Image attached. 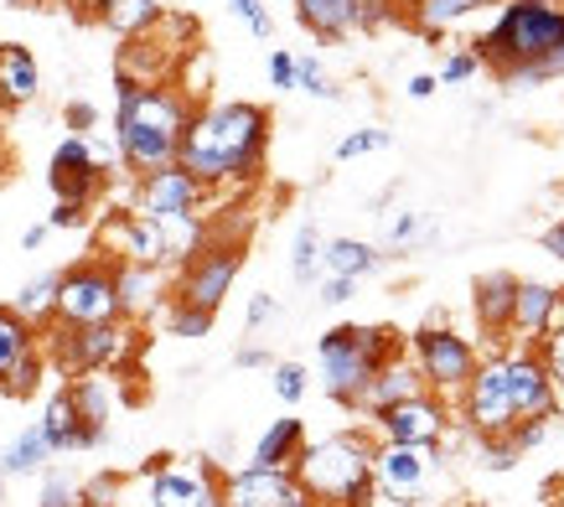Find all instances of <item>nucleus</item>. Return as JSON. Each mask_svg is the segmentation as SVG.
I'll return each mask as SVG.
<instances>
[{"label":"nucleus","mask_w":564,"mask_h":507,"mask_svg":"<svg viewBox=\"0 0 564 507\" xmlns=\"http://www.w3.org/2000/svg\"><path fill=\"white\" fill-rule=\"evenodd\" d=\"M373 420V440H393V445H441L451 435V404L441 393H414L399 404L368 414Z\"/></svg>","instance_id":"12"},{"label":"nucleus","mask_w":564,"mask_h":507,"mask_svg":"<svg viewBox=\"0 0 564 507\" xmlns=\"http://www.w3.org/2000/svg\"><path fill=\"white\" fill-rule=\"evenodd\" d=\"M280 316V301H274L270 290H259V295H249V305H243V326L249 332H259L264 322H274Z\"/></svg>","instance_id":"50"},{"label":"nucleus","mask_w":564,"mask_h":507,"mask_svg":"<svg viewBox=\"0 0 564 507\" xmlns=\"http://www.w3.org/2000/svg\"><path fill=\"white\" fill-rule=\"evenodd\" d=\"M6 6H17V11H36V6H47V0H6Z\"/></svg>","instance_id":"60"},{"label":"nucleus","mask_w":564,"mask_h":507,"mask_svg":"<svg viewBox=\"0 0 564 507\" xmlns=\"http://www.w3.org/2000/svg\"><path fill=\"white\" fill-rule=\"evenodd\" d=\"M322 270L326 274H347V280H368V274L383 270V249L368 244V238H352V234H337L322 244Z\"/></svg>","instance_id":"25"},{"label":"nucleus","mask_w":564,"mask_h":507,"mask_svg":"<svg viewBox=\"0 0 564 507\" xmlns=\"http://www.w3.org/2000/svg\"><path fill=\"white\" fill-rule=\"evenodd\" d=\"M322 228H316V223H301V228H295V238H291V280L295 285H316V280H322Z\"/></svg>","instance_id":"34"},{"label":"nucleus","mask_w":564,"mask_h":507,"mask_svg":"<svg viewBox=\"0 0 564 507\" xmlns=\"http://www.w3.org/2000/svg\"><path fill=\"white\" fill-rule=\"evenodd\" d=\"M414 393H430V389H425V378H420V368L410 363V353H399L373 373V384H368V393H362L358 409L362 414H378V409L399 404V399H414Z\"/></svg>","instance_id":"22"},{"label":"nucleus","mask_w":564,"mask_h":507,"mask_svg":"<svg viewBox=\"0 0 564 507\" xmlns=\"http://www.w3.org/2000/svg\"><path fill=\"white\" fill-rule=\"evenodd\" d=\"M399 6H404V11H410V6H414V0H399Z\"/></svg>","instance_id":"63"},{"label":"nucleus","mask_w":564,"mask_h":507,"mask_svg":"<svg viewBox=\"0 0 564 507\" xmlns=\"http://www.w3.org/2000/svg\"><path fill=\"white\" fill-rule=\"evenodd\" d=\"M301 445H306V424L285 414V420H270L264 424V435L254 440V451H249V466H270V472H291L295 456H301Z\"/></svg>","instance_id":"26"},{"label":"nucleus","mask_w":564,"mask_h":507,"mask_svg":"<svg viewBox=\"0 0 564 507\" xmlns=\"http://www.w3.org/2000/svg\"><path fill=\"white\" fill-rule=\"evenodd\" d=\"M42 378H47V353L36 347L32 357H21L17 368L0 378V393H6V399H32V393L42 389Z\"/></svg>","instance_id":"37"},{"label":"nucleus","mask_w":564,"mask_h":507,"mask_svg":"<svg viewBox=\"0 0 564 507\" xmlns=\"http://www.w3.org/2000/svg\"><path fill=\"white\" fill-rule=\"evenodd\" d=\"M36 347H42V332L32 322H21L11 305H0V378L17 368L21 357H32Z\"/></svg>","instance_id":"32"},{"label":"nucleus","mask_w":564,"mask_h":507,"mask_svg":"<svg viewBox=\"0 0 564 507\" xmlns=\"http://www.w3.org/2000/svg\"><path fill=\"white\" fill-rule=\"evenodd\" d=\"M435 472H441V445H393V440L373 445V487L378 497H389L399 507L420 503Z\"/></svg>","instance_id":"11"},{"label":"nucleus","mask_w":564,"mask_h":507,"mask_svg":"<svg viewBox=\"0 0 564 507\" xmlns=\"http://www.w3.org/2000/svg\"><path fill=\"white\" fill-rule=\"evenodd\" d=\"M533 353H539V363H544L554 393L564 399V332H554V337H539V342H533Z\"/></svg>","instance_id":"45"},{"label":"nucleus","mask_w":564,"mask_h":507,"mask_svg":"<svg viewBox=\"0 0 564 507\" xmlns=\"http://www.w3.org/2000/svg\"><path fill=\"white\" fill-rule=\"evenodd\" d=\"M435 88H441V84H435V73H414L404 94H410V99H435Z\"/></svg>","instance_id":"56"},{"label":"nucleus","mask_w":564,"mask_h":507,"mask_svg":"<svg viewBox=\"0 0 564 507\" xmlns=\"http://www.w3.org/2000/svg\"><path fill=\"white\" fill-rule=\"evenodd\" d=\"M539 249H544L549 259H560V265H564V218H560V223H549L544 234H539Z\"/></svg>","instance_id":"54"},{"label":"nucleus","mask_w":564,"mask_h":507,"mask_svg":"<svg viewBox=\"0 0 564 507\" xmlns=\"http://www.w3.org/2000/svg\"><path fill=\"white\" fill-rule=\"evenodd\" d=\"M68 393L73 404H78V414H84L88 430H104L109 435V420H115V378L109 373H73L68 378Z\"/></svg>","instance_id":"28"},{"label":"nucleus","mask_w":564,"mask_h":507,"mask_svg":"<svg viewBox=\"0 0 564 507\" xmlns=\"http://www.w3.org/2000/svg\"><path fill=\"white\" fill-rule=\"evenodd\" d=\"M513 290H518V274L508 270H492V274H477L471 285V316L487 337H508V322H513Z\"/></svg>","instance_id":"21"},{"label":"nucleus","mask_w":564,"mask_h":507,"mask_svg":"<svg viewBox=\"0 0 564 507\" xmlns=\"http://www.w3.org/2000/svg\"><path fill=\"white\" fill-rule=\"evenodd\" d=\"M109 265H115V301H120L124 322H145V316L166 311V301H172L166 270H155V265H124V259H109Z\"/></svg>","instance_id":"17"},{"label":"nucleus","mask_w":564,"mask_h":507,"mask_svg":"<svg viewBox=\"0 0 564 507\" xmlns=\"http://www.w3.org/2000/svg\"><path fill=\"white\" fill-rule=\"evenodd\" d=\"M316 285H322V301L326 305H347L352 295H358V280H347V274H322Z\"/></svg>","instance_id":"53"},{"label":"nucleus","mask_w":564,"mask_h":507,"mask_svg":"<svg viewBox=\"0 0 564 507\" xmlns=\"http://www.w3.org/2000/svg\"><path fill=\"white\" fill-rule=\"evenodd\" d=\"M270 389H274V399L280 404H301L311 393V368L306 363H270Z\"/></svg>","instance_id":"40"},{"label":"nucleus","mask_w":564,"mask_h":507,"mask_svg":"<svg viewBox=\"0 0 564 507\" xmlns=\"http://www.w3.org/2000/svg\"><path fill=\"white\" fill-rule=\"evenodd\" d=\"M456 404H462V424L471 435H508L523 420H554L560 393L529 342H508L481 357Z\"/></svg>","instance_id":"2"},{"label":"nucleus","mask_w":564,"mask_h":507,"mask_svg":"<svg viewBox=\"0 0 564 507\" xmlns=\"http://www.w3.org/2000/svg\"><path fill=\"white\" fill-rule=\"evenodd\" d=\"M404 17H410L425 36H445V32H456V26H466V21L477 17V6H471V0H414Z\"/></svg>","instance_id":"30"},{"label":"nucleus","mask_w":564,"mask_h":507,"mask_svg":"<svg viewBox=\"0 0 564 507\" xmlns=\"http://www.w3.org/2000/svg\"><path fill=\"white\" fill-rule=\"evenodd\" d=\"M393 145V130H383V125H362V130H347L343 140H337V161H362V155H378V151H389Z\"/></svg>","instance_id":"38"},{"label":"nucleus","mask_w":564,"mask_h":507,"mask_svg":"<svg viewBox=\"0 0 564 507\" xmlns=\"http://www.w3.org/2000/svg\"><path fill=\"white\" fill-rule=\"evenodd\" d=\"M161 316H166V332H172V337H182V342L207 337V332H213V322H218L213 311H197V305H187V301H166V311H161Z\"/></svg>","instance_id":"39"},{"label":"nucleus","mask_w":564,"mask_h":507,"mask_svg":"<svg viewBox=\"0 0 564 507\" xmlns=\"http://www.w3.org/2000/svg\"><path fill=\"white\" fill-rule=\"evenodd\" d=\"M373 445L368 430H337V435L306 440L295 456V487L311 497V507H373Z\"/></svg>","instance_id":"5"},{"label":"nucleus","mask_w":564,"mask_h":507,"mask_svg":"<svg viewBox=\"0 0 564 507\" xmlns=\"http://www.w3.org/2000/svg\"><path fill=\"white\" fill-rule=\"evenodd\" d=\"M192 109H197V99L182 94L176 84L115 78V130L109 136H115V151H120V166L130 176L172 166L192 125Z\"/></svg>","instance_id":"4"},{"label":"nucleus","mask_w":564,"mask_h":507,"mask_svg":"<svg viewBox=\"0 0 564 507\" xmlns=\"http://www.w3.org/2000/svg\"><path fill=\"white\" fill-rule=\"evenodd\" d=\"M47 234H52L47 223H32V228L21 234V249H26V254H32V249H42V244H47Z\"/></svg>","instance_id":"58"},{"label":"nucleus","mask_w":564,"mask_h":507,"mask_svg":"<svg viewBox=\"0 0 564 507\" xmlns=\"http://www.w3.org/2000/svg\"><path fill=\"white\" fill-rule=\"evenodd\" d=\"M481 68H492L502 88L529 94L564 78V6L554 0H497V17L471 42Z\"/></svg>","instance_id":"3"},{"label":"nucleus","mask_w":564,"mask_h":507,"mask_svg":"<svg viewBox=\"0 0 564 507\" xmlns=\"http://www.w3.org/2000/svg\"><path fill=\"white\" fill-rule=\"evenodd\" d=\"M404 353H410V363L420 368L425 389L441 393L445 404H451V399H462V389L471 384V373H477V363H481L477 342L462 337L456 326H441V322L420 326V332L404 342Z\"/></svg>","instance_id":"8"},{"label":"nucleus","mask_w":564,"mask_h":507,"mask_svg":"<svg viewBox=\"0 0 564 507\" xmlns=\"http://www.w3.org/2000/svg\"><path fill=\"white\" fill-rule=\"evenodd\" d=\"M477 73H481V57L471 52V42H466V47H451V52L441 57V73H435V84H441V88H462V84H471Z\"/></svg>","instance_id":"41"},{"label":"nucleus","mask_w":564,"mask_h":507,"mask_svg":"<svg viewBox=\"0 0 564 507\" xmlns=\"http://www.w3.org/2000/svg\"><path fill=\"white\" fill-rule=\"evenodd\" d=\"M295 472H270V466H239L218 482V507H280L295 497Z\"/></svg>","instance_id":"18"},{"label":"nucleus","mask_w":564,"mask_h":507,"mask_svg":"<svg viewBox=\"0 0 564 507\" xmlns=\"http://www.w3.org/2000/svg\"><path fill=\"white\" fill-rule=\"evenodd\" d=\"M47 342L42 353L57 363L63 373H120L130 357L140 353V332L135 322H99V326H63L52 322L42 326Z\"/></svg>","instance_id":"7"},{"label":"nucleus","mask_w":564,"mask_h":507,"mask_svg":"<svg viewBox=\"0 0 564 507\" xmlns=\"http://www.w3.org/2000/svg\"><path fill=\"white\" fill-rule=\"evenodd\" d=\"M207 203V186L192 176L187 166H161V171H145L135 176V213L140 218H176V213H203Z\"/></svg>","instance_id":"14"},{"label":"nucleus","mask_w":564,"mask_h":507,"mask_svg":"<svg viewBox=\"0 0 564 507\" xmlns=\"http://www.w3.org/2000/svg\"><path fill=\"white\" fill-rule=\"evenodd\" d=\"M36 507H84L78 482H73L68 472H47L42 476V497H36Z\"/></svg>","instance_id":"43"},{"label":"nucleus","mask_w":564,"mask_h":507,"mask_svg":"<svg viewBox=\"0 0 564 507\" xmlns=\"http://www.w3.org/2000/svg\"><path fill=\"white\" fill-rule=\"evenodd\" d=\"M63 125H68V136H94V130H99V109L88 99H73L68 109H63Z\"/></svg>","instance_id":"49"},{"label":"nucleus","mask_w":564,"mask_h":507,"mask_svg":"<svg viewBox=\"0 0 564 507\" xmlns=\"http://www.w3.org/2000/svg\"><path fill=\"white\" fill-rule=\"evenodd\" d=\"M99 254L104 259H124V265H155L166 270V244L155 218H140L135 207H120L99 223Z\"/></svg>","instance_id":"15"},{"label":"nucleus","mask_w":564,"mask_h":507,"mask_svg":"<svg viewBox=\"0 0 564 507\" xmlns=\"http://www.w3.org/2000/svg\"><path fill=\"white\" fill-rule=\"evenodd\" d=\"M47 461H52L47 435H42L36 424H26V430H21V435L0 451V476H36Z\"/></svg>","instance_id":"31"},{"label":"nucleus","mask_w":564,"mask_h":507,"mask_svg":"<svg viewBox=\"0 0 564 507\" xmlns=\"http://www.w3.org/2000/svg\"><path fill=\"white\" fill-rule=\"evenodd\" d=\"M161 244H166V270L172 265H187L197 249H207V238H213V223L203 213H176V218H161Z\"/></svg>","instance_id":"29"},{"label":"nucleus","mask_w":564,"mask_h":507,"mask_svg":"<svg viewBox=\"0 0 564 507\" xmlns=\"http://www.w3.org/2000/svg\"><path fill=\"white\" fill-rule=\"evenodd\" d=\"M52 322L63 326H99L120 322V301H115V265L104 254H88L68 270H57V311Z\"/></svg>","instance_id":"10"},{"label":"nucleus","mask_w":564,"mask_h":507,"mask_svg":"<svg viewBox=\"0 0 564 507\" xmlns=\"http://www.w3.org/2000/svg\"><path fill=\"white\" fill-rule=\"evenodd\" d=\"M471 6H477V11H487V6H497V0H471Z\"/></svg>","instance_id":"61"},{"label":"nucleus","mask_w":564,"mask_h":507,"mask_svg":"<svg viewBox=\"0 0 564 507\" xmlns=\"http://www.w3.org/2000/svg\"><path fill=\"white\" fill-rule=\"evenodd\" d=\"M36 430L47 435L52 456H68V451H94V445H104V430H88V424H84V414H78V404H73L68 384H63L57 393H47V409H42Z\"/></svg>","instance_id":"19"},{"label":"nucleus","mask_w":564,"mask_h":507,"mask_svg":"<svg viewBox=\"0 0 564 507\" xmlns=\"http://www.w3.org/2000/svg\"><path fill=\"white\" fill-rule=\"evenodd\" d=\"M11 311H17L21 322H32L36 332H42V326H52V311H57V270H47V274H36V280H26V285L17 290Z\"/></svg>","instance_id":"33"},{"label":"nucleus","mask_w":564,"mask_h":507,"mask_svg":"<svg viewBox=\"0 0 564 507\" xmlns=\"http://www.w3.org/2000/svg\"><path fill=\"white\" fill-rule=\"evenodd\" d=\"M243 274V238H207V249H197L187 265H176L172 280V301H187L197 311H213L218 316L223 301L234 295Z\"/></svg>","instance_id":"9"},{"label":"nucleus","mask_w":564,"mask_h":507,"mask_svg":"<svg viewBox=\"0 0 564 507\" xmlns=\"http://www.w3.org/2000/svg\"><path fill=\"white\" fill-rule=\"evenodd\" d=\"M291 6H295V21L316 42H347L358 32V0H291Z\"/></svg>","instance_id":"24"},{"label":"nucleus","mask_w":564,"mask_h":507,"mask_svg":"<svg viewBox=\"0 0 564 507\" xmlns=\"http://www.w3.org/2000/svg\"><path fill=\"white\" fill-rule=\"evenodd\" d=\"M554 332H564V290L554 285V305H549L544 316V337H554Z\"/></svg>","instance_id":"55"},{"label":"nucleus","mask_w":564,"mask_h":507,"mask_svg":"<svg viewBox=\"0 0 564 507\" xmlns=\"http://www.w3.org/2000/svg\"><path fill=\"white\" fill-rule=\"evenodd\" d=\"M84 223H88V203H63V197H57V203H52V213H47L52 234H57V228H84Z\"/></svg>","instance_id":"51"},{"label":"nucleus","mask_w":564,"mask_h":507,"mask_svg":"<svg viewBox=\"0 0 564 507\" xmlns=\"http://www.w3.org/2000/svg\"><path fill=\"white\" fill-rule=\"evenodd\" d=\"M404 17V6L399 0H358V32H383V26H393V21Z\"/></svg>","instance_id":"44"},{"label":"nucleus","mask_w":564,"mask_h":507,"mask_svg":"<svg viewBox=\"0 0 564 507\" xmlns=\"http://www.w3.org/2000/svg\"><path fill=\"white\" fill-rule=\"evenodd\" d=\"M471 451L481 456L487 472H508V466H518V456H523L513 445V435H471Z\"/></svg>","instance_id":"42"},{"label":"nucleus","mask_w":564,"mask_h":507,"mask_svg":"<svg viewBox=\"0 0 564 507\" xmlns=\"http://www.w3.org/2000/svg\"><path fill=\"white\" fill-rule=\"evenodd\" d=\"M549 424H554V420H523V424H513L508 435H513L518 451H539V445L549 440Z\"/></svg>","instance_id":"52"},{"label":"nucleus","mask_w":564,"mask_h":507,"mask_svg":"<svg viewBox=\"0 0 564 507\" xmlns=\"http://www.w3.org/2000/svg\"><path fill=\"white\" fill-rule=\"evenodd\" d=\"M228 11H234V17H239L259 42H270L274 36V17H270V6H264V0H228Z\"/></svg>","instance_id":"46"},{"label":"nucleus","mask_w":564,"mask_h":507,"mask_svg":"<svg viewBox=\"0 0 564 507\" xmlns=\"http://www.w3.org/2000/svg\"><path fill=\"white\" fill-rule=\"evenodd\" d=\"M554 305V285L549 280H518L513 290V322H508V342H539L544 337V316Z\"/></svg>","instance_id":"27"},{"label":"nucleus","mask_w":564,"mask_h":507,"mask_svg":"<svg viewBox=\"0 0 564 507\" xmlns=\"http://www.w3.org/2000/svg\"><path fill=\"white\" fill-rule=\"evenodd\" d=\"M42 94V63L32 47L21 42H0V115L6 109H26Z\"/></svg>","instance_id":"20"},{"label":"nucleus","mask_w":564,"mask_h":507,"mask_svg":"<svg viewBox=\"0 0 564 507\" xmlns=\"http://www.w3.org/2000/svg\"><path fill=\"white\" fill-rule=\"evenodd\" d=\"M274 119L254 99H213L192 109V125L182 136L176 166H187L207 192L218 186H249L264 171Z\"/></svg>","instance_id":"1"},{"label":"nucleus","mask_w":564,"mask_h":507,"mask_svg":"<svg viewBox=\"0 0 564 507\" xmlns=\"http://www.w3.org/2000/svg\"><path fill=\"white\" fill-rule=\"evenodd\" d=\"M264 68H270V88H285V94H295V52L291 47H274Z\"/></svg>","instance_id":"48"},{"label":"nucleus","mask_w":564,"mask_h":507,"mask_svg":"<svg viewBox=\"0 0 564 507\" xmlns=\"http://www.w3.org/2000/svg\"><path fill=\"white\" fill-rule=\"evenodd\" d=\"M234 368H270V353H264V347H239V353H234Z\"/></svg>","instance_id":"57"},{"label":"nucleus","mask_w":564,"mask_h":507,"mask_svg":"<svg viewBox=\"0 0 564 507\" xmlns=\"http://www.w3.org/2000/svg\"><path fill=\"white\" fill-rule=\"evenodd\" d=\"M218 466L213 461H155L145 482L151 507H218Z\"/></svg>","instance_id":"13"},{"label":"nucleus","mask_w":564,"mask_h":507,"mask_svg":"<svg viewBox=\"0 0 564 507\" xmlns=\"http://www.w3.org/2000/svg\"><path fill=\"white\" fill-rule=\"evenodd\" d=\"M104 182H109V176H104V166L94 161V151H88L84 136L57 140V151H52V161H47L52 197H63V203H94Z\"/></svg>","instance_id":"16"},{"label":"nucleus","mask_w":564,"mask_h":507,"mask_svg":"<svg viewBox=\"0 0 564 507\" xmlns=\"http://www.w3.org/2000/svg\"><path fill=\"white\" fill-rule=\"evenodd\" d=\"M161 17H166V0H99V11H94V21L104 32H115L120 42L151 36L161 26Z\"/></svg>","instance_id":"23"},{"label":"nucleus","mask_w":564,"mask_h":507,"mask_svg":"<svg viewBox=\"0 0 564 507\" xmlns=\"http://www.w3.org/2000/svg\"><path fill=\"white\" fill-rule=\"evenodd\" d=\"M63 6H68L78 21H94V11H99V0H63Z\"/></svg>","instance_id":"59"},{"label":"nucleus","mask_w":564,"mask_h":507,"mask_svg":"<svg viewBox=\"0 0 564 507\" xmlns=\"http://www.w3.org/2000/svg\"><path fill=\"white\" fill-rule=\"evenodd\" d=\"M430 238V218L420 207H399L389 223H383V249H414Z\"/></svg>","instance_id":"36"},{"label":"nucleus","mask_w":564,"mask_h":507,"mask_svg":"<svg viewBox=\"0 0 564 507\" xmlns=\"http://www.w3.org/2000/svg\"><path fill=\"white\" fill-rule=\"evenodd\" d=\"M554 6H564V0H554Z\"/></svg>","instance_id":"64"},{"label":"nucleus","mask_w":564,"mask_h":507,"mask_svg":"<svg viewBox=\"0 0 564 507\" xmlns=\"http://www.w3.org/2000/svg\"><path fill=\"white\" fill-rule=\"evenodd\" d=\"M295 94L322 99V104H337L343 99V84L326 73V63L316 57V52H295Z\"/></svg>","instance_id":"35"},{"label":"nucleus","mask_w":564,"mask_h":507,"mask_svg":"<svg viewBox=\"0 0 564 507\" xmlns=\"http://www.w3.org/2000/svg\"><path fill=\"white\" fill-rule=\"evenodd\" d=\"M399 353H404V337L393 326H358V322L332 326V332L316 337V378H322L332 404L358 409L368 384H373V373Z\"/></svg>","instance_id":"6"},{"label":"nucleus","mask_w":564,"mask_h":507,"mask_svg":"<svg viewBox=\"0 0 564 507\" xmlns=\"http://www.w3.org/2000/svg\"><path fill=\"white\" fill-rule=\"evenodd\" d=\"M78 497H84V507H120V476H94V482H78Z\"/></svg>","instance_id":"47"},{"label":"nucleus","mask_w":564,"mask_h":507,"mask_svg":"<svg viewBox=\"0 0 564 507\" xmlns=\"http://www.w3.org/2000/svg\"><path fill=\"white\" fill-rule=\"evenodd\" d=\"M0 482H6V476H0ZM0 507H6V487H0Z\"/></svg>","instance_id":"62"}]
</instances>
